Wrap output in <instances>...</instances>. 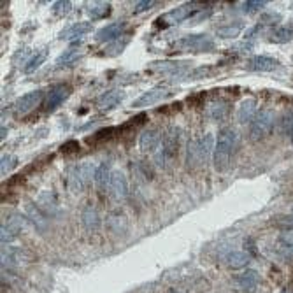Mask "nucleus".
Wrapping results in <instances>:
<instances>
[{
    "label": "nucleus",
    "instance_id": "1",
    "mask_svg": "<svg viewBox=\"0 0 293 293\" xmlns=\"http://www.w3.org/2000/svg\"><path fill=\"white\" fill-rule=\"evenodd\" d=\"M236 148H237L236 132L232 128H223V130H219L218 139H216V146H214V158H212L216 170L223 172L228 167L230 158H232Z\"/></svg>",
    "mask_w": 293,
    "mask_h": 293
},
{
    "label": "nucleus",
    "instance_id": "2",
    "mask_svg": "<svg viewBox=\"0 0 293 293\" xmlns=\"http://www.w3.org/2000/svg\"><path fill=\"white\" fill-rule=\"evenodd\" d=\"M179 137H181V132L178 127H170L163 134L162 142L155 151V163L160 168H167L168 163L175 158L179 149Z\"/></svg>",
    "mask_w": 293,
    "mask_h": 293
},
{
    "label": "nucleus",
    "instance_id": "3",
    "mask_svg": "<svg viewBox=\"0 0 293 293\" xmlns=\"http://www.w3.org/2000/svg\"><path fill=\"white\" fill-rule=\"evenodd\" d=\"M212 146H214V137L212 134H206L202 137L192 139L186 151V163L190 168H195L199 165H204L211 158Z\"/></svg>",
    "mask_w": 293,
    "mask_h": 293
},
{
    "label": "nucleus",
    "instance_id": "4",
    "mask_svg": "<svg viewBox=\"0 0 293 293\" xmlns=\"http://www.w3.org/2000/svg\"><path fill=\"white\" fill-rule=\"evenodd\" d=\"M95 170L91 163H78L74 167H69L67 170V186L71 192L79 193L88 186L91 179H95Z\"/></svg>",
    "mask_w": 293,
    "mask_h": 293
},
{
    "label": "nucleus",
    "instance_id": "5",
    "mask_svg": "<svg viewBox=\"0 0 293 293\" xmlns=\"http://www.w3.org/2000/svg\"><path fill=\"white\" fill-rule=\"evenodd\" d=\"M274 128V112L270 109H260L253 118L250 127V137L253 141H262L263 137L272 132Z\"/></svg>",
    "mask_w": 293,
    "mask_h": 293
},
{
    "label": "nucleus",
    "instance_id": "6",
    "mask_svg": "<svg viewBox=\"0 0 293 293\" xmlns=\"http://www.w3.org/2000/svg\"><path fill=\"white\" fill-rule=\"evenodd\" d=\"M25 228V219L23 216L14 214L7 219L2 225V232H0V241H2V246H9Z\"/></svg>",
    "mask_w": 293,
    "mask_h": 293
},
{
    "label": "nucleus",
    "instance_id": "7",
    "mask_svg": "<svg viewBox=\"0 0 293 293\" xmlns=\"http://www.w3.org/2000/svg\"><path fill=\"white\" fill-rule=\"evenodd\" d=\"M27 263V253L21 248H9L6 246V250H2V270H16L20 267H23Z\"/></svg>",
    "mask_w": 293,
    "mask_h": 293
},
{
    "label": "nucleus",
    "instance_id": "8",
    "mask_svg": "<svg viewBox=\"0 0 293 293\" xmlns=\"http://www.w3.org/2000/svg\"><path fill=\"white\" fill-rule=\"evenodd\" d=\"M42 98H44L42 90H34V91L25 93L23 97L18 98L16 104H14V112H16V116H23V114H27V112H30L32 109H35L41 104Z\"/></svg>",
    "mask_w": 293,
    "mask_h": 293
},
{
    "label": "nucleus",
    "instance_id": "9",
    "mask_svg": "<svg viewBox=\"0 0 293 293\" xmlns=\"http://www.w3.org/2000/svg\"><path fill=\"white\" fill-rule=\"evenodd\" d=\"M69 95H71V86L69 84H56V86H53L46 95V111L51 112L56 107H60L67 100Z\"/></svg>",
    "mask_w": 293,
    "mask_h": 293
},
{
    "label": "nucleus",
    "instance_id": "10",
    "mask_svg": "<svg viewBox=\"0 0 293 293\" xmlns=\"http://www.w3.org/2000/svg\"><path fill=\"white\" fill-rule=\"evenodd\" d=\"M25 212H27V218L28 221L34 225V228L37 230L39 233H46L49 230V218L41 211V207L37 204H27L25 207Z\"/></svg>",
    "mask_w": 293,
    "mask_h": 293
},
{
    "label": "nucleus",
    "instance_id": "11",
    "mask_svg": "<svg viewBox=\"0 0 293 293\" xmlns=\"http://www.w3.org/2000/svg\"><path fill=\"white\" fill-rule=\"evenodd\" d=\"M178 46L181 47H188V49H195V51H211L214 49V44L209 39V35L206 34H192L183 37L181 41L178 42Z\"/></svg>",
    "mask_w": 293,
    "mask_h": 293
},
{
    "label": "nucleus",
    "instance_id": "12",
    "mask_svg": "<svg viewBox=\"0 0 293 293\" xmlns=\"http://www.w3.org/2000/svg\"><path fill=\"white\" fill-rule=\"evenodd\" d=\"M236 286L239 288L241 291L244 293H251L258 288V283H260V274L256 272L255 269H248L244 272L237 274L236 279H233Z\"/></svg>",
    "mask_w": 293,
    "mask_h": 293
},
{
    "label": "nucleus",
    "instance_id": "13",
    "mask_svg": "<svg viewBox=\"0 0 293 293\" xmlns=\"http://www.w3.org/2000/svg\"><path fill=\"white\" fill-rule=\"evenodd\" d=\"M105 225L111 230L114 236L122 237L128 232V218L123 211H112L107 214V219H105Z\"/></svg>",
    "mask_w": 293,
    "mask_h": 293
},
{
    "label": "nucleus",
    "instance_id": "14",
    "mask_svg": "<svg viewBox=\"0 0 293 293\" xmlns=\"http://www.w3.org/2000/svg\"><path fill=\"white\" fill-rule=\"evenodd\" d=\"M162 137L163 134L160 132V128H146L139 137V146L142 151H156V148L162 142Z\"/></svg>",
    "mask_w": 293,
    "mask_h": 293
},
{
    "label": "nucleus",
    "instance_id": "15",
    "mask_svg": "<svg viewBox=\"0 0 293 293\" xmlns=\"http://www.w3.org/2000/svg\"><path fill=\"white\" fill-rule=\"evenodd\" d=\"M109 192H111L112 199L114 200H123L128 195V181L122 170L112 172L111 185H109Z\"/></svg>",
    "mask_w": 293,
    "mask_h": 293
},
{
    "label": "nucleus",
    "instance_id": "16",
    "mask_svg": "<svg viewBox=\"0 0 293 293\" xmlns=\"http://www.w3.org/2000/svg\"><path fill=\"white\" fill-rule=\"evenodd\" d=\"M168 93L170 91L167 90V88H163V86H156V88H153V90H149V91H146L144 95H141L139 98H135L134 100V107H144V105H151V104H156V102H162L163 98L168 97Z\"/></svg>",
    "mask_w": 293,
    "mask_h": 293
},
{
    "label": "nucleus",
    "instance_id": "17",
    "mask_svg": "<svg viewBox=\"0 0 293 293\" xmlns=\"http://www.w3.org/2000/svg\"><path fill=\"white\" fill-rule=\"evenodd\" d=\"M197 4H199V2H188V4H185V6L178 7V9H174V11H170L168 14H165V16H163V20H165L167 25H178V23H181V21H185L186 18L193 16V13H195V9H197Z\"/></svg>",
    "mask_w": 293,
    "mask_h": 293
},
{
    "label": "nucleus",
    "instance_id": "18",
    "mask_svg": "<svg viewBox=\"0 0 293 293\" xmlns=\"http://www.w3.org/2000/svg\"><path fill=\"white\" fill-rule=\"evenodd\" d=\"M125 21H114V23L107 25V27L100 28V30L95 34V39H97L98 42H107V41H116V39L120 37V35L123 34V30H125Z\"/></svg>",
    "mask_w": 293,
    "mask_h": 293
},
{
    "label": "nucleus",
    "instance_id": "19",
    "mask_svg": "<svg viewBox=\"0 0 293 293\" xmlns=\"http://www.w3.org/2000/svg\"><path fill=\"white\" fill-rule=\"evenodd\" d=\"M37 206L41 207V211L47 218H54L60 212V209H58V200L53 192H42L37 199Z\"/></svg>",
    "mask_w": 293,
    "mask_h": 293
},
{
    "label": "nucleus",
    "instance_id": "20",
    "mask_svg": "<svg viewBox=\"0 0 293 293\" xmlns=\"http://www.w3.org/2000/svg\"><path fill=\"white\" fill-rule=\"evenodd\" d=\"M112 172L111 170V163L109 162H104L100 163V165L97 167V170H95V185H97V188L100 190V192H105V190H109V185H111V179H112Z\"/></svg>",
    "mask_w": 293,
    "mask_h": 293
},
{
    "label": "nucleus",
    "instance_id": "21",
    "mask_svg": "<svg viewBox=\"0 0 293 293\" xmlns=\"http://www.w3.org/2000/svg\"><path fill=\"white\" fill-rule=\"evenodd\" d=\"M256 100L253 98H246V100L241 102L239 109H237V122L241 125H246V123H251L253 118L256 116Z\"/></svg>",
    "mask_w": 293,
    "mask_h": 293
},
{
    "label": "nucleus",
    "instance_id": "22",
    "mask_svg": "<svg viewBox=\"0 0 293 293\" xmlns=\"http://www.w3.org/2000/svg\"><path fill=\"white\" fill-rule=\"evenodd\" d=\"M225 263L228 269L239 270V269H243V267H248V263H250V255H248L246 251L232 250L225 255Z\"/></svg>",
    "mask_w": 293,
    "mask_h": 293
},
{
    "label": "nucleus",
    "instance_id": "23",
    "mask_svg": "<svg viewBox=\"0 0 293 293\" xmlns=\"http://www.w3.org/2000/svg\"><path fill=\"white\" fill-rule=\"evenodd\" d=\"M276 67H277V60H274L270 56H263V54L251 58L250 64H248V71L251 72H270Z\"/></svg>",
    "mask_w": 293,
    "mask_h": 293
},
{
    "label": "nucleus",
    "instance_id": "24",
    "mask_svg": "<svg viewBox=\"0 0 293 293\" xmlns=\"http://www.w3.org/2000/svg\"><path fill=\"white\" fill-rule=\"evenodd\" d=\"M123 100V91L122 90H111L107 93H104L98 100V107L102 111H111L116 105H120V102Z\"/></svg>",
    "mask_w": 293,
    "mask_h": 293
},
{
    "label": "nucleus",
    "instance_id": "25",
    "mask_svg": "<svg viewBox=\"0 0 293 293\" xmlns=\"http://www.w3.org/2000/svg\"><path fill=\"white\" fill-rule=\"evenodd\" d=\"M90 30H91V25L88 23V21H81V23H76V25H72V27L65 28L64 34H62L60 37L65 39V41H76L78 42V39L83 37V35L86 34V32H90Z\"/></svg>",
    "mask_w": 293,
    "mask_h": 293
},
{
    "label": "nucleus",
    "instance_id": "26",
    "mask_svg": "<svg viewBox=\"0 0 293 293\" xmlns=\"http://www.w3.org/2000/svg\"><path fill=\"white\" fill-rule=\"evenodd\" d=\"M81 221H83V226L88 230V232H95V230L100 226V214L95 207H86L83 211V216H81Z\"/></svg>",
    "mask_w": 293,
    "mask_h": 293
},
{
    "label": "nucleus",
    "instance_id": "27",
    "mask_svg": "<svg viewBox=\"0 0 293 293\" xmlns=\"http://www.w3.org/2000/svg\"><path fill=\"white\" fill-rule=\"evenodd\" d=\"M206 112L212 122H221V120L226 116V112H228V105H226L225 100H214L207 105Z\"/></svg>",
    "mask_w": 293,
    "mask_h": 293
},
{
    "label": "nucleus",
    "instance_id": "28",
    "mask_svg": "<svg viewBox=\"0 0 293 293\" xmlns=\"http://www.w3.org/2000/svg\"><path fill=\"white\" fill-rule=\"evenodd\" d=\"M79 46H81V42L79 41L72 44L67 51H64V53L58 56L56 64L60 65V67H69V65H72L74 62H78L79 60Z\"/></svg>",
    "mask_w": 293,
    "mask_h": 293
},
{
    "label": "nucleus",
    "instance_id": "29",
    "mask_svg": "<svg viewBox=\"0 0 293 293\" xmlns=\"http://www.w3.org/2000/svg\"><path fill=\"white\" fill-rule=\"evenodd\" d=\"M111 11V6L107 2H95L93 6L88 7V14H90L93 20H100V18H105Z\"/></svg>",
    "mask_w": 293,
    "mask_h": 293
},
{
    "label": "nucleus",
    "instance_id": "30",
    "mask_svg": "<svg viewBox=\"0 0 293 293\" xmlns=\"http://www.w3.org/2000/svg\"><path fill=\"white\" fill-rule=\"evenodd\" d=\"M277 243H279V246H281V250H283V253L293 255V228L291 230H283V232L279 233V239H277Z\"/></svg>",
    "mask_w": 293,
    "mask_h": 293
},
{
    "label": "nucleus",
    "instance_id": "31",
    "mask_svg": "<svg viewBox=\"0 0 293 293\" xmlns=\"http://www.w3.org/2000/svg\"><path fill=\"white\" fill-rule=\"evenodd\" d=\"M46 58H47V51H37V53L30 56V60L27 62V65H25L23 71L25 72H34L37 67H41Z\"/></svg>",
    "mask_w": 293,
    "mask_h": 293
},
{
    "label": "nucleus",
    "instance_id": "32",
    "mask_svg": "<svg viewBox=\"0 0 293 293\" xmlns=\"http://www.w3.org/2000/svg\"><path fill=\"white\" fill-rule=\"evenodd\" d=\"M116 134V128H104V130H98L97 134H93L90 139H88V142H91V144H100V142H105L109 141V139H112Z\"/></svg>",
    "mask_w": 293,
    "mask_h": 293
},
{
    "label": "nucleus",
    "instance_id": "33",
    "mask_svg": "<svg viewBox=\"0 0 293 293\" xmlns=\"http://www.w3.org/2000/svg\"><path fill=\"white\" fill-rule=\"evenodd\" d=\"M239 32H243V23H232V25H226V27L219 28L218 35L223 39H232V37H237Z\"/></svg>",
    "mask_w": 293,
    "mask_h": 293
},
{
    "label": "nucleus",
    "instance_id": "34",
    "mask_svg": "<svg viewBox=\"0 0 293 293\" xmlns=\"http://www.w3.org/2000/svg\"><path fill=\"white\" fill-rule=\"evenodd\" d=\"M269 39L272 42H288V41H291L293 39V32L290 30V28L281 27V28H276V30L270 34Z\"/></svg>",
    "mask_w": 293,
    "mask_h": 293
},
{
    "label": "nucleus",
    "instance_id": "35",
    "mask_svg": "<svg viewBox=\"0 0 293 293\" xmlns=\"http://www.w3.org/2000/svg\"><path fill=\"white\" fill-rule=\"evenodd\" d=\"M281 132L286 137H291L293 135V111H288L281 116Z\"/></svg>",
    "mask_w": 293,
    "mask_h": 293
},
{
    "label": "nucleus",
    "instance_id": "36",
    "mask_svg": "<svg viewBox=\"0 0 293 293\" xmlns=\"http://www.w3.org/2000/svg\"><path fill=\"white\" fill-rule=\"evenodd\" d=\"M134 170H135V174H137L139 178L144 179V181H149V179H153V175H155L146 162H135L134 163Z\"/></svg>",
    "mask_w": 293,
    "mask_h": 293
},
{
    "label": "nucleus",
    "instance_id": "37",
    "mask_svg": "<svg viewBox=\"0 0 293 293\" xmlns=\"http://www.w3.org/2000/svg\"><path fill=\"white\" fill-rule=\"evenodd\" d=\"M14 167H16V158L11 155H2V160H0V172H2V174H9Z\"/></svg>",
    "mask_w": 293,
    "mask_h": 293
},
{
    "label": "nucleus",
    "instance_id": "38",
    "mask_svg": "<svg viewBox=\"0 0 293 293\" xmlns=\"http://www.w3.org/2000/svg\"><path fill=\"white\" fill-rule=\"evenodd\" d=\"M155 6H156L155 0H141V2L135 4L134 11H135V13H146V11L153 9V7H155Z\"/></svg>",
    "mask_w": 293,
    "mask_h": 293
},
{
    "label": "nucleus",
    "instance_id": "39",
    "mask_svg": "<svg viewBox=\"0 0 293 293\" xmlns=\"http://www.w3.org/2000/svg\"><path fill=\"white\" fill-rule=\"evenodd\" d=\"M127 42H128L127 39H122V41H118V42H112V44H111L112 47H107V49H105V53H107V54H112V56H114V54H118L120 51L125 49V44H127Z\"/></svg>",
    "mask_w": 293,
    "mask_h": 293
},
{
    "label": "nucleus",
    "instance_id": "40",
    "mask_svg": "<svg viewBox=\"0 0 293 293\" xmlns=\"http://www.w3.org/2000/svg\"><path fill=\"white\" fill-rule=\"evenodd\" d=\"M265 0H258V2H255V0H253V2H244L243 4V9L246 11V13H251V11H258V9H262L263 6H265Z\"/></svg>",
    "mask_w": 293,
    "mask_h": 293
},
{
    "label": "nucleus",
    "instance_id": "41",
    "mask_svg": "<svg viewBox=\"0 0 293 293\" xmlns=\"http://www.w3.org/2000/svg\"><path fill=\"white\" fill-rule=\"evenodd\" d=\"M69 9H71V2H67V0H62V2H54V6H53V13L54 14H65Z\"/></svg>",
    "mask_w": 293,
    "mask_h": 293
},
{
    "label": "nucleus",
    "instance_id": "42",
    "mask_svg": "<svg viewBox=\"0 0 293 293\" xmlns=\"http://www.w3.org/2000/svg\"><path fill=\"white\" fill-rule=\"evenodd\" d=\"M79 149V144L76 141H69V142H65L64 146L60 148V151L62 153H76Z\"/></svg>",
    "mask_w": 293,
    "mask_h": 293
},
{
    "label": "nucleus",
    "instance_id": "43",
    "mask_svg": "<svg viewBox=\"0 0 293 293\" xmlns=\"http://www.w3.org/2000/svg\"><path fill=\"white\" fill-rule=\"evenodd\" d=\"M290 141H291V142H293V135H291V137H290Z\"/></svg>",
    "mask_w": 293,
    "mask_h": 293
},
{
    "label": "nucleus",
    "instance_id": "44",
    "mask_svg": "<svg viewBox=\"0 0 293 293\" xmlns=\"http://www.w3.org/2000/svg\"><path fill=\"white\" fill-rule=\"evenodd\" d=\"M281 293H288V291H281Z\"/></svg>",
    "mask_w": 293,
    "mask_h": 293
},
{
    "label": "nucleus",
    "instance_id": "45",
    "mask_svg": "<svg viewBox=\"0 0 293 293\" xmlns=\"http://www.w3.org/2000/svg\"><path fill=\"white\" fill-rule=\"evenodd\" d=\"M172 293H178V291H172Z\"/></svg>",
    "mask_w": 293,
    "mask_h": 293
},
{
    "label": "nucleus",
    "instance_id": "46",
    "mask_svg": "<svg viewBox=\"0 0 293 293\" xmlns=\"http://www.w3.org/2000/svg\"><path fill=\"white\" fill-rule=\"evenodd\" d=\"M291 214H293V211H291Z\"/></svg>",
    "mask_w": 293,
    "mask_h": 293
}]
</instances>
